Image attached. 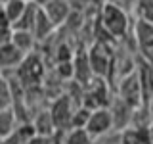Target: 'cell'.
<instances>
[{
    "label": "cell",
    "mask_w": 153,
    "mask_h": 144,
    "mask_svg": "<svg viewBox=\"0 0 153 144\" xmlns=\"http://www.w3.org/2000/svg\"><path fill=\"white\" fill-rule=\"evenodd\" d=\"M98 21L113 40H123L128 37V31H132L130 12L123 10L121 6H115L111 2H103Z\"/></svg>",
    "instance_id": "obj_1"
},
{
    "label": "cell",
    "mask_w": 153,
    "mask_h": 144,
    "mask_svg": "<svg viewBox=\"0 0 153 144\" xmlns=\"http://www.w3.org/2000/svg\"><path fill=\"white\" fill-rule=\"evenodd\" d=\"M132 40L136 56L147 64H153V23L136 17L132 23Z\"/></svg>",
    "instance_id": "obj_2"
},
{
    "label": "cell",
    "mask_w": 153,
    "mask_h": 144,
    "mask_svg": "<svg viewBox=\"0 0 153 144\" xmlns=\"http://www.w3.org/2000/svg\"><path fill=\"white\" fill-rule=\"evenodd\" d=\"M86 56H88L90 69H92V73L96 77H100V79L109 77V73H111V64H113V52L109 50L107 42H96Z\"/></svg>",
    "instance_id": "obj_3"
},
{
    "label": "cell",
    "mask_w": 153,
    "mask_h": 144,
    "mask_svg": "<svg viewBox=\"0 0 153 144\" xmlns=\"http://www.w3.org/2000/svg\"><path fill=\"white\" fill-rule=\"evenodd\" d=\"M42 75H44V65H42L40 58L33 54H27L25 60L21 62V65L16 69V77L23 86L38 85L42 81Z\"/></svg>",
    "instance_id": "obj_4"
},
{
    "label": "cell",
    "mask_w": 153,
    "mask_h": 144,
    "mask_svg": "<svg viewBox=\"0 0 153 144\" xmlns=\"http://www.w3.org/2000/svg\"><path fill=\"white\" fill-rule=\"evenodd\" d=\"M117 96L123 100V102H126L128 106H132L134 110L143 106L142 86H140L136 71L130 73V75H126V77H123V79L117 83Z\"/></svg>",
    "instance_id": "obj_5"
},
{
    "label": "cell",
    "mask_w": 153,
    "mask_h": 144,
    "mask_svg": "<svg viewBox=\"0 0 153 144\" xmlns=\"http://www.w3.org/2000/svg\"><path fill=\"white\" fill-rule=\"evenodd\" d=\"M86 131L92 138H102L103 134L113 131V117H111V110L109 108H98L92 110L86 123Z\"/></svg>",
    "instance_id": "obj_6"
},
{
    "label": "cell",
    "mask_w": 153,
    "mask_h": 144,
    "mask_svg": "<svg viewBox=\"0 0 153 144\" xmlns=\"http://www.w3.org/2000/svg\"><path fill=\"white\" fill-rule=\"evenodd\" d=\"M73 106H71V100L69 96H61L57 98L50 108V115L54 119V125L57 131H61L63 127H71V119H73Z\"/></svg>",
    "instance_id": "obj_7"
},
{
    "label": "cell",
    "mask_w": 153,
    "mask_h": 144,
    "mask_svg": "<svg viewBox=\"0 0 153 144\" xmlns=\"http://www.w3.org/2000/svg\"><path fill=\"white\" fill-rule=\"evenodd\" d=\"M111 110V117H113V129L115 131H124L132 125V115H134V108L128 106L126 102H123L121 98H115L113 104L109 106Z\"/></svg>",
    "instance_id": "obj_8"
},
{
    "label": "cell",
    "mask_w": 153,
    "mask_h": 144,
    "mask_svg": "<svg viewBox=\"0 0 153 144\" xmlns=\"http://www.w3.org/2000/svg\"><path fill=\"white\" fill-rule=\"evenodd\" d=\"M25 56L27 54H23L12 40L6 42V44H2L0 46V71H2V73H6L10 69L16 71L17 67L21 65V62L25 60Z\"/></svg>",
    "instance_id": "obj_9"
},
{
    "label": "cell",
    "mask_w": 153,
    "mask_h": 144,
    "mask_svg": "<svg viewBox=\"0 0 153 144\" xmlns=\"http://www.w3.org/2000/svg\"><path fill=\"white\" fill-rule=\"evenodd\" d=\"M136 75L142 86V96H143V106L151 100L153 96V64H147L138 58L136 62Z\"/></svg>",
    "instance_id": "obj_10"
},
{
    "label": "cell",
    "mask_w": 153,
    "mask_h": 144,
    "mask_svg": "<svg viewBox=\"0 0 153 144\" xmlns=\"http://www.w3.org/2000/svg\"><path fill=\"white\" fill-rule=\"evenodd\" d=\"M38 10L40 6H36L35 2H29L25 12L21 14V17L17 19L16 23L12 25V29H19V31H31L33 33V27H35V21H36V16H38Z\"/></svg>",
    "instance_id": "obj_11"
},
{
    "label": "cell",
    "mask_w": 153,
    "mask_h": 144,
    "mask_svg": "<svg viewBox=\"0 0 153 144\" xmlns=\"http://www.w3.org/2000/svg\"><path fill=\"white\" fill-rule=\"evenodd\" d=\"M35 35L31 31H19V29H12V42L16 44L23 54H31L33 46H35Z\"/></svg>",
    "instance_id": "obj_12"
},
{
    "label": "cell",
    "mask_w": 153,
    "mask_h": 144,
    "mask_svg": "<svg viewBox=\"0 0 153 144\" xmlns=\"http://www.w3.org/2000/svg\"><path fill=\"white\" fill-rule=\"evenodd\" d=\"M0 110H13V88L6 73L0 71Z\"/></svg>",
    "instance_id": "obj_13"
},
{
    "label": "cell",
    "mask_w": 153,
    "mask_h": 144,
    "mask_svg": "<svg viewBox=\"0 0 153 144\" xmlns=\"http://www.w3.org/2000/svg\"><path fill=\"white\" fill-rule=\"evenodd\" d=\"M33 125H35L36 134H42V136H52L54 131H57L56 125H54V119H52V115H50V112L38 113L36 117H35V121H33Z\"/></svg>",
    "instance_id": "obj_14"
},
{
    "label": "cell",
    "mask_w": 153,
    "mask_h": 144,
    "mask_svg": "<svg viewBox=\"0 0 153 144\" xmlns=\"http://www.w3.org/2000/svg\"><path fill=\"white\" fill-rule=\"evenodd\" d=\"M17 121L19 119L13 110H0V140H4L17 127Z\"/></svg>",
    "instance_id": "obj_15"
},
{
    "label": "cell",
    "mask_w": 153,
    "mask_h": 144,
    "mask_svg": "<svg viewBox=\"0 0 153 144\" xmlns=\"http://www.w3.org/2000/svg\"><path fill=\"white\" fill-rule=\"evenodd\" d=\"M52 29H54V21L48 17L44 8H40L38 16H36V21H35V27H33V35H35V38H44Z\"/></svg>",
    "instance_id": "obj_16"
},
{
    "label": "cell",
    "mask_w": 153,
    "mask_h": 144,
    "mask_svg": "<svg viewBox=\"0 0 153 144\" xmlns=\"http://www.w3.org/2000/svg\"><path fill=\"white\" fill-rule=\"evenodd\" d=\"M29 0H6V2L2 4L4 12H6V16L10 19V25H13V23L17 21L19 17H21V14L25 12Z\"/></svg>",
    "instance_id": "obj_17"
},
{
    "label": "cell",
    "mask_w": 153,
    "mask_h": 144,
    "mask_svg": "<svg viewBox=\"0 0 153 144\" xmlns=\"http://www.w3.org/2000/svg\"><path fill=\"white\" fill-rule=\"evenodd\" d=\"M134 14L138 19L153 23V0H136L134 2Z\"/></svg>",
    "instance_id": "obj_18"
},
{
    "label": "cell",
    "mask_w": 153,
    "mask_h": 144,
    "mask_svg": "<svg viewBox=\"0 0 153 144\" xmlns=\"http://www.w3.org/2000/svg\"><path fill=\"white\" fill-rule=\"evenodd\" d=\"M92 140L86 129H71L65 136V144H92Z\"/></svg>",
    "instance_id": "obj_19"
},
{
    "label": "cell",
    "mask_w": 153,
    "mask_h": 144,
    "mask_svg": "<svg viewBox=\"0 0 153 144\" xmlns=\"http://www.w3.org/2000/svg\"><path fill=\"white\" fill-rule=\"evenodd\" d=\"M90 113H92V110L84 108V106H80L79 110H75L73 119H71V129H84L86 123H88Z\"/></svg>",
    "instance_id": "obj_20"
},
{
    "label": "cell",
    "mask_w": 153,
    "mask_h": 144,
    "mask_svg": "<svg viewBox=\"0 0 153 144\" xmlns=\"http://www.w3.org/2000/svg\"><path fill=\"white\" fill-rule=\"evenodd\" d=\"M57 71H59V75L67 77V79H71V77H75V64H73V60H69V62H59L57 64Z\"/></svg>",
    "instance_id": "obj_21"
},
{
    "label": "cell",
    "mask_w": 153,
    "mask_h": 144,
    "mask_svg": "<svg viewBox=\"0 0 153 144\" xmlns=\"http://www.w3.org/2000/svg\"><path fill=\"white\" fill-rule=\"evenodd\" d=\"M107 2L115 4V6H121L123 10H126V12H134V2H136V0H107Z\"/></svg>",
    "instance_id": "obj_22"
},
{
    "label": "cell",
    "mask_w": 153,
    "mask_h": 144,
    "mask_svg": "<svg viewBox=\"0 0 153 144\" xmlns=\"http://www.w3.org/2000/svg\"><path fill=\"white\" fill-rule=\"evenodd\" d=\"M25 144H54L52 136H42V134H35L33 138H29Z\"/></svg>",
    "instance_id": "obj_23"
},
{
    "label": "cell",
    "mask_w": 153,
    "mask_h": 144,
    "mask_svg": "<svg viewBox=\"0 0 153 144\" xmlns=\"http://www.w3.org/2000/svg\"><path fill=\"white\" fill-rule=\"evenodd\" d=\"M12 40V27H0V46Z\"/></svg>",
    "instance_id": "obj_24"
},
{
    "label": "cell",
    "mask_w": 153,
    "mask_h": 144,
    "mask_svg": "<svg viewBox=\"0 0 153 144\" xmlns=\"http://www.w3.org/2000/svg\"><path fill=\"white\" fill-rule=\"evenodd\" d=\"M0 27H12L10 25V19L6 16V12H4V8L0 6Z\"/></svg>",
    "instance_id": "obj_25"
},
{
    "label": "cell",
    "mask_w": 153,
    "mask_h": 144,
    "mask_svg": "<svg viewBox=\"0 0 153 144\" xmlns=\"http://www.w3.org/2000/svg\"><path fill=\"white\" fill-rule=\"evenodd\" d=\"M147 106V112H149V119H151V125H153V96H151V100L146 104Z\"/></svg>",
    "instance_id": "obj_26"
},
{
    "label": "cell",
    "mask_w": 153,
    "mask_h": 144,
    "mask_svg": "<svg viewBox=\"0 0 153 144\" xmlns=\"http://www.w3.org/2000/svg\"><path fill=\"white\" fill-rule=\"evenodd\" d=\"M149 144H153V125L149 127Z\"/></svg>",
    "instance_id": "obj_27"
}]
</instances>
